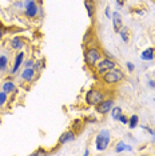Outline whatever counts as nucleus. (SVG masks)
Instances as JSON below:
<instances>
[{
	"label": "nucleus",
	"instance_id": "nucleus-1",
	"mask_svg": "<svg viewBox=\"0 0 155 156\" xmlns=\"http://www.w3.org/2000/svg\"><path fill=\"white\" fill-rule=\"evenodd\" d=\"M123 79H124V73H123L122 69L116 68V67L102 75V80H103V83L107 84V86L116 84V83H119V81H122Z\"/></svg>",
	"mask_w": 155,
	"mask_h": 156
},
{
	"label": "nucleus",
	"instance_id": "nucleus-2",
	"mask_svg": "<svg viewBox=\"0 0 155 156\" xmlns=\"http://www.w3.org/2000/svg\"><path fill=\"white\" fill-rule=\"evenodd\" d=\"M102 59V51L98 47H90L87 48L84 54V62L88 67H94L98 64V62Z\"/></svg>",
	"mask_w": 155,
	"mask_h": 156
},
{
	"label": "nucleus",
	"instance_id": "nucleus-3",
	"mask_svg": "<svg viewBox=\"0 0 155 156\" xmlns=\"http://www.w3.org/2000/svg\"><path fill=\"white\" fill-rule=\"evenodd\" d=\"M104 100V92L98 88H91L86 94V103L88 105H98L100 101Z\"/></svg>",
	"mask_w": 155,
	"mask_h": 156
},
{
	"label": "nucleus",
	"instance_id": "nucleus-4",
	"mask_svg": "<svg viewBox=\"0 0 155 156\" xmlns=\"http://www.w3.org/2000/svg\"><path fill=\"white\" fill-rule=\"evenodd\" d=\"M111 140V133L107 129H102L96 136V150L98 151H104L108 147Z\"/></svg>",
	"mask_w": 155,
	"mask_h": 156
},
{
	"label": "nucleus",
	"instance_id": "nucleus-5",
	"mask_svg": "<svg viewBox=\"0 0 155 156\" xmlns=\"http://www.w3.org/2000/svg\"><path fill=\"white\" fill-rule=\"evenodd\" d=\"M116 64L114 60L111 59H100L99 62H98L96 64V73L98 75H103V73H106L107 71H110L112 68H115Z\"/></svg>",
	"mask_w": 155,
	"mask_h": 156
},
{
	"label": "nucleus",
	"instance_id": "nucleus-6",
	"mask_svg": "<svg viewBox=\"0 0 155 156\" xmlns=\"http://www.w3.org/2000/svg\"><path fill=\"white\" fill-rule=\"evenodd\" d=\"M96 107V111L102 113V115H104V113H107V112H110L112 107H114V100L112 99H104L103 101H100L98 105H95Z\"/></svg>",
	"mask_w": 155,
	"mask_h": 156
},
{
	"label": "nucleus",
	"instance_id": "nucleus-7",
	"mask_svg": "<svg viewBox=\"0 0 155 156\" xmlns=\"http://www.w3.org/2000/svg\"><path fill=\"white\" fill-rule=\"evenodd\" d=\"M24 8H26V15L28 17H35L38 15V4L35 0H26Z\"/></svg>",
	"mask_w": 155,
	"mask_h": 156
},
{
	"label": "nucleus",
	"instance_id": "nucleus-8",
	"mask_svg": "<svg viewBox=\"0 0 155 156\" xmlns=\"http://www.w3.org/2000/svg\"><path fill=\"white\" fill-rule=\"evenodd\" d=\"M112 26H114V30L116 32H119L121 31V28L123 27V20H122V16L119 12H114L112 13Z\"/></svg>",
	"mask_w": 155,
	"mask_h": 156
},
{
	"label": "nucleus",
	"instance_id": "nucleus-9",
	"mask_svg": "<svg viewBox=\"0 0 155 156\" xmlns=\"http://www.w3.org/2000/svg\"><path fill=\"white\" fill-rule=\"evenodd\" d=\"M74 139H75V132H74V131H66V132H63L62 136L59 137V144H66Z\"/></svg>",
	"mask_w": 155,
	"mask_h": 156
},
{
	"label": "nucleus",
	"instance_id": "nucleus-10",
	"mask_svg": "<svg viewBox=\"0 0 155 156\" xmlns=\"http://www.w3.org/2000/svg\"><path fill=\"white\" fill-rule=\"evenodd\" d=\"M35 72H36V71H35V68H32V67H26L24 71L22 72V79L27 80V81H31L35 76Z\"/></svg>",
	"mask_w": 155,
	"mask_h": 156
},
{
	"label": "nucleus",
	"instance_id": "nucleus-11",
	"mask_svg": "<svg viewBox=\"0 0 155 156\" xmlns=\"http://www.w3.org/2000/svg\"><path fill=\"white\" fill-rule=\"evenodd\" d=\"M23 60H24V52H19V54L16 55V58H15V64H13V67H12L11 73H15L16 71L19 69V67L22 66Z\"/></svg>",
	"mask_w": 155,
	"mask_h": 156
},
{
	"label": "nucleus",
	"instance_id": "nucleus-12",
	"mask_svg": "<svg viewBox=\"0 0 155 156\" xmlns=\"http://www.w3.org/2000/svg\"><path fill=\"white\" fill-rule=\"evenodd\" d=\"M140 58H142V60H153L155 58V49L154 48H147L146 51L142 52Z\"/></svg>",
	"mask_w": 155,
	"mask_h": 156
},
{
	"label": "nucleus",
	"instance_id": "nucleus-13",
	"mask_svg": "<svg viewBox=\"0 0 155 156\" xmlns=\"http://www.w3.org/2000/svg\"><path fill=\"white\" fill-rule=\"evenodd\" d=\"M119 35H121V37L123 39L124 43H127V41L130 40V30L127 27H122L121 31H119Z\"/></svg>",
	"mask_w": 155,
	"mask_h": 156
},
{
	"label": "nucleus",
	"instance_id": "nucleus-14",
	"mask_svg": "<svg viewBox=\"0 0 155 156\" xmlns=\"http://www.w3.org/2000/svg\"><path fill=\"white\" fill-rule=\"evenodd\" d=\"M11 45H12L13 49H22L24 43H23V40L20 37H13L11 40Z\"/></svg>",
	"mask_w": 155,
	"mask_h": 156
},
{
	"label": "nucleus",
	"instance_id": "nucleus-15",
	"mask_svg": "<svg viewBox=\"0 0 155 156\" xmlns=\"http://www.w3.org/2000/svg\"><path fill=\"white\" fill-rule=\"evenodd\" d=\"M3 91L7 92V94L13 92V91H15V84H13L12 81H5V83L3 84Z\"/></svg>",
	"mask_w": 155,
	"mask_h": 156
},
{
	"label": "nucleus",
	"instance_id": "nucleus-16",
	"mask_svg": "<svg viewBox=\"0 0 155 156\" xmlns=\"http://www.w3.org/2000/svg\"><path fill=\"white\" fill-rule=\"evenodd\" d=\"M84 7L87 9V13H88V17H94V5L90 0H86L84 2Z\"/></svg>",
	"mask_w": 155,
	"mask_h": 156
},
{
	"label": "nucleus",
	"instance_id": "nucleus-17",
	"mask_svg": "<svg viewBox=\"0 0 155 156\" xmlns=\"http://www.w3.org/2000/svg\"><path fill=\"white\" fill-rule=\"evenodd\" d=\"M121 115H122V108H121V107H112V109H111V116H112V119H114V120H118Z\"/></svg>",
	"mask_w": 155,
	"mask_h": 156
},
{
	"label": "nucleus",
	"instance_id": "nucleus-18",
	"mask_svg": "<svg viewBox=\"0 0 155 156\" xmlns=\"http://www.w3.org/2000/svg\"><path fill=\"white\" fill-rule=\"evenodd\" d=\"M138 122H139L138 115H131V118L128 120V127L130 128H135V127L138 126Z\"/></svg>",
	"mask_w": 155,
	"mask_h": 156
},
{
	"label": "nucleus",
	"instance_id": "nucleus-19",
	"mask_svg": "<svg viewBox=\"0 0 155 156\" xmlns=\"http://www.w3.org/2000/svg\"><path fill=\"white\" fill-rule=\"evenodd\" d=\"M124 150L131 151V147H130V145H127V144H124V143H122V141L116 144V148H115L116 152H122V151H124Z\"/></svg>",
	"mask_w": 155,
	"mask_h": 156
},
{
	"label": "nucleus",
	"instance_id": "nucleus-20",
	"mask_svg": "<svg viewBox=\"0 0 155 156\" xmlns=\"http://www.w3.org/2000/svg\"><path fill=\"white\" fill-rule=\"evenodd\" d=\"M7 64H8V59H7V56L2 55L0 56V71H5Z\"/></svg>",
	"mask_w": 155,
	"mask_h": 156
},
{
	"label": "nucleus",
	"instance_id": "nucleus-21",
	"mask_svg": "<svg viewBox=\"0 0 155 156\" xmlns=\"http://www.w3.org/2000/svg\"><path fill=\"white\" fill-rule=\"evenodd\" d=\"M5 101H7V92L2 91L0 92V107H3L5 104Z\"/></svg>",
	"mask_w": 155,
	"mask_h": 156
},
{
	"label": "nucleus",
	"instance_id": "nucleus-22",
	"mask_svg": "<svg viewBox=\"0 0 155 156\" xmlns=\"http://www.w3.org/2000/svg\"><path fill=\"white\" fill-rule=\"evenodd\" d=\"M118 120H121V122H122L123 124H127V123H128V119L126 118V116H123V115L119 116V119H118Z\"/></svg>",
	"mask_w": 155,
	"mask_h": 156
},
{
	"label": "nucleus",
	"instance_id": "nucleus-23",
	"mask_svg": "<svg viewBox=\"0 0 155 156\" xmlns=\"http://www.w3.org/2000/svg\"><path fill=\"white\" fill-rule=\"evenodd\" d=\"M106 16H107L108 19H110V17L112 16V15H111V12H110V7H107V8H106Z\"/></svg>",
	"mask_w": 155,
	"mask_h": 156
},
{
	"label": "nucleus",
	"instance_id": "nucleus-24",
	"mask_svg": "<svg viewBox=\"0 0 155 156\" xmlns=\"http://www.w3.org/2000/svg\"><path fill=\"white\" fill-rule=\"evenodd\" d=\"M26 67H34V60H27Z\"/></svg>",
	"mask_w": 155,
	"mask_h": 156
},
{
	"label": "nucleus",
	"instance_id": "nucleus-25",
	"mask_svg": "<svg viewBox=\"0 0 155 156\" xmlns=\"http://www.w3.org/2000/svg\"><path fill=\"white\" fill-rule=\"evenodd\" d=\"M3 34H4V28H3V26L0 24V39L3 37Z\"/></svg>",
	"mask_w": 155,
	"mask_h": 156
},
{
	"label": "nucleus",
	"instance_id": "nucleus-26",
	"mask_svg": "<svg viewBox=\"0 0 155 156\" xmlns=\"http://www.w3.org/2000/svg\"><path fill=\"white\" fill-rule=\"evenodd\" d=\"M127 68H128V71H134V64H131V63H127Z\"/></svg>",
	"mask_w": 155,
	"mask_h": 156
},
{
	"label": "nucleus",
	"instance_id": "nucleus-27",
	"mask_svg": "<svg viewBox=\"0 0 155 156\" xmlns=\"http://www.w3.org/2000/svg\"><path fill=\"white\" fill-rule=\"evenodd\" d=\"M124 2H126V0H116V3H118V5H123V4H124Z\"/></svg>",
	"mask_w": 155,
	"mask_h": 156
},
{
	"label": "nucleus",
	"instance_id": "nucleus-28",
	"mask_svg": "<svg viewBox=\"0 0 155 156\" xmlns=\"http://www.w3.org/2000/svg\"><path fill=\"white\" fill-rule=\"evenodd\" d=\"M84 155H86V156H87V155H90V151H88V150H86V151H84Z\"/></svg>",
	"mask_w": 155,
	"mask_h": 156
},
{
	"label": "nucleus",
	"instance_id": "nucleus-29",
	"mask_svg": "<svg viewBox=\"0 0 155 156\" xmlns=\"http://www.w3.org/2000/svg\"><path fill=\"white\" fill-rule=\"evenodd\" d=\"M150 86H151V87H154V88H155V83H154V81H150Z\"/></svg>",
	"mask_w": 155,
	"mask_h": 156
},
{
	"label": "nucleus",
	"instance_id": "nucleus-30",
	"mask_svg": "<svg viewBox=\"0 0 155 156\" xmlns=\"http://www.w3.org/2000/svg\"><path fill=\"white\" fill-rule=\"evenodd\" d=\"M153 2H154V3H155V0H153Z\"/></svg>",
	"mask_w": 155,
	"mask_h": 156
}]
</instances>
